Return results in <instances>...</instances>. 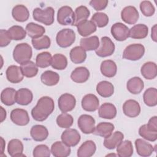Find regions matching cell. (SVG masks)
I'll use <instances>...</instances> for the list:
<instances>
[{"mask_svg":"<svg viewBox=\"0 0 157 157\" xmlns=\"http://www.w3.org/2000/svg\"><path fill=\"white\" fill-rule=\"evenodd\" d=\"M123 113L127 117L134 118L140 113V106L139 102L133 99H129L124 102L123 105Z\"/></svg>","mask_w":157,"mask_h":157,"instance_id":"5bb4252c","label":"cell"},{"mask_svg":"<svg viewBox=\"0 0 157 157\" xmlns=\"http://www.w3.org/2000/svg\"><path fill=\"white\" fill-rule=\"evenodd\" d=\"M30 134L32 139L35 141L42 142L47 138L48 136V131L44 126L36 124L31 128Z\"/></svg>","mask_w":157,"mask_h":157,"instance_id":"cb8c5ba5","label":"cell"},{"mask_svg":"<svg viewBox=\"0 0 157 157\" xmlns=\"http://www.w3.org/2000/svg\"><path fill=\"white\" fill-rule=\"evenodd\" d=\"M100 69L102 75L109 78L114 77L117 71L116 63L111 59L103 61L101 64Z\"/></svg>","mask_w":157,"mask_h":157,"instance_id":"f546056e","label":"cell"},{"mask_svg":"<svg viewBox=\"0 0 157 157\" xmlns=\"http://www.w3.org/2000/svg\"><path fill=\"white\" fill-rule=\"evenodd\" d=\"M6 110L2 107H1V123H2L6 119Z\"/></svg>","mask_w":157,"mask_h":157,"instance_id":"6f0895ef","label":"cell"},{"mask_svg":"<svg viewBox=\"0 0 157 157\" xmlns=\"http://www.w3.org/2000/svg\"><path fill=\"white\" fill-rule=\"evenodd\" d=\"M148 33V28L144 24H137L133 26L129 29V37L135 39L145 38Z\"/></svg>","mask_w":157,"mask_h":157,"instance_id":"f1b7e54d","label":"cell"},{"mask_svg":"<svg viewBox=\"0 0 157 157\" xmlns=\"http://www.w3.org/2000/svg\"><path fill=\"white\" fill-rule=\"evenodd\" d=\"M80 44L85 51H91L97 50L100 44L98 37L93 36L90 37L81 39Z\"/></svg>","mask_w":157,"mask_h":157,"instance_id":"74e56055","label":"cell"},{"mask_svg":"<svg viewBox=\"0 0 157 157\" xmlns=\"http://www.w3.org/2000/svg\"><path fill=\"white\" fill-rule=\"evenodd\" d=\"M55 10L52 7H47L44 9L36 8L33 12V18L45 25H51L54 21Z\"/></svg>","mask_w":157,"mask_h":157,"instance_id":"3957f363","label":"cell"},{"mask_svg":"<svg viewBox=\"0 0 157 157\" xmlns=\"http://www.w3.org/2000/svg\"><path fill=\"white\" fill-rule=\"evenodd\" d=\"M70 58L75 64L83 63L86 58V51L81 46H76L70 52Z\"/></svg>","mask_w":157,"mask_h":157,"instance_id":"e575fe53","label":"cell"},{"mask_svg":"<svg viewBox=\"0 0 157 157\" xmlns=\"http://www.w3.org/2000/svg\"><path fill=\"white\" fill-rule=\"evenodd\" d=\"M121 17L126 23L134 25L139 19V12L135 7L132 6H126L122 10Z\"/></svg>","mask_w":157,"mask_h":157,"instance_id":"4fadbf2b","label":"cell"},{"mask_svg":"<svg viewBox=\"0 0 157 157\" xmlns=\"http://www.w3.org/2000/svg\"><path fill=\"white\" fill-rule=\"evenodd\" d=\"M140 9L146 17L152 16L155 12V8L152 3L149 1H144L140 4Z\"/></svg>","mask_w":157,"mask_h":157,"instance_id":"f907efd6","label":"cell"},{"mask_svg":"<svg viewBox=\"0 0 157 157\" xmlns=\"http://www.w3.org/2000/svg\"><path fill=\"white\" fill-rule=\"evenodd\" d=\"M78 34L83 37H86L96 31V25L91 20H83L77 25Z\"/></svg>","mask_w":157,"mask_h":157,"instance_id":"d6986e66","label":"cell"},{"mask_svg":"<svg viewBox=\"0 0 157 157\" xmlns=\"http://www.w3.org/2000/svg\"><path fill=\"white\" fill-rule=\"evenodd\" d=\"M75 19V13L71 7L64 6L59 9L57 13V21L59 24L74 26Z\"/></svg>","mask_w":157,"mask_h":157,"instance_id":"8992f818","label":"cell"},{"mask_svg":"<svg viewBox=\"0 0 157 157\" xmlns=\"http://www.w3.org/2000/svg\"><path fill=\"white\" fill-rule=\"evenodd\" d=\"M7 151L12 157L26 156L23 154V145L18 139H12L9 141L7 145Z\"/></svg>","mask_w":157,"mask_h":157,"instance_id":"ffe728a7","label":"cell"},{"mask_svg":"<svg viewBox=\"0 0 157 157\" xmlns=\"http://www.w3.org/2000/svg\"><path fill=\"white\" fill-rule=\"evenodd\" d=\"M26 31L27 34L32 39H36L44 36L45 32L44 27L33 22L29 23L26 26Z\"/></svg>","mask_w":157,"mask_h":157,"instance_id":"d6a6232c","label":"cell"},{"mask_svg":"<svg viewBox=\"0 0 157 157\" xmlns=\"http://www.w3.org/2000/svg\"><path fill=\"white\" fill-rule=\"evenodd\" d=\"M20 67L23 75L28 78H31L36 76L38 72L37 66L31 61H28L21 64Z\"/></svg>","mask_w":157,"mask_h":157,"instance_id":"ab89813d","label":"cell"},{"mask_svg":"<svg viewBox=\"0 0 157 157\" xmlns=\"http://www.w3.org/2000/svg\"><path fill=\"white\" fill-rule=\"evenodd\" d=\"M140 72L143 77L147 80H152L156 77L157 66L155 63L148 61L143 64Z\"/></svg>","mask_w":157,"mask_h":157,"instance_id":"4dcf8cb0","label":"cell"},{"mask_svg":"<svg viewBox=\"0 0 157 157\" xmlns=\"http://www.w3.org/2000/svg\"><path fill=\"white\" fill-rule=\"evenodd\" d=\"M75 40V34L74 31L69 28L63 29L59 31L56 37L57 44L62 47L66 48L71 46Z\"/></svg>","mask_w":157,"mask_h":157,"instance_id":"5b68a950","label":"cell"},{"mask_svg":"<svg viewBox=\"0 0 157 157\" xmlns=\"http://www.w3.org/2000/svg\"><path fill=\"white\" fill-rule=\"evenodd\" d=\"M52 55L50 53L47 52L39 53L36 58V64L37 67L40 68H45L51 65Z\"/></svg>","mask_w":157,"mask_h":157,"instance_id":"ee69618b","label":"cell"},{"mask_svg":"<svg viewBox=\"0 0 157 157\" xmlns=\"http://www.w3.org/2000/svg\"><path fill=\"white\" fill-rule=\"evenodd\" d=\"M71 148L64 142L57 141L51 147V153L55 157H66L71 154Z\"/></svg>","mask_w":157,"mask_h":157,"instance_id":"ac0fdd59","label":"cell"},{"mask_svg":"<svg viewBox=\"0 0 157 157\" xmlns=\"http://www.w3.org/2000/svg\"><path fill=\"white\" fill-rule=\"evenodd\" d=\"M74 123L72 116L66 112L59 115L56 118V123L61 128H69Z\"/></svg>","mask_w":157,"mask_h":157,"instance_id":"f6af8a7d","label":"cell"},{"mask_svg":"<svg viewBox=\"0 0 157 157\" xmlns=\"http://www.w3.org/2000/svg\"><path fill=\"white\" fill-rule=\"evenodd\" d=\"M78 126L82 132L86 134H91L95 129V120L89 115L83 114L78 119Z\"/></svg>","mask_w":157,"mask_h":157,"instance_id":"ba28073f","label":"cell"},{"mask_svg":"<svg viewBox=\"0 0 157 157\" xmlns=\"http://www.w3.org/2000/svg\"><path fill=\"white\" fill-rule=\"evenodd\" d=\"M145 47L140 44H133L127 46L123 51V58L131 60L136 61L140 59L144 55Z\"/></svg>","mask_w":157,"mask_h":157,"instance_id":"277c9868","label":"cell"},{"mask_svg":"<svg viewBox=\"0 0 157 157\" xmlns=\"http://www.w3.org/2000/svg\"><path fill=\"white\" fill-rule=\"evenodd\" d=\"M139 134L141 137L148 141L155 142L157 139V132L150 131L148 128L147 124L139 128Z\"/></svg>","mask_w":157,"mask_h":157,"instance_id":"c3c4849f","label":"cell"},{"mask_svg":"<svg viewBox=\"0 0 157 157\" xmlns=\"http://www.w3.org/2000/svg\"><path fill=\"white\" fill-rule=\"evenodd\" d=\"M16 93L15 89L12 88H6L1 93V101L6 105L9 106L16 102Z\"/></svg>","mask_w":157,"mask_h":157,"instance_id":"d590c367","label":"cell"},{"mask_svg":"<svg viewBox=\"0 0 157 157\" xmlns=\"http://www.w3.org/2000/svg\"><path fill=\"white\" fill-rule=\"evenodd\" d=\"M144 103L149 106L153 107L157 104V90L155 88H149L145 90L143 95Z\"/></svg>","mask_w":157,"mask_h":157,"instance_id":"b9f144b4","label":"cell"},{"mask_svg":"<svg viewBox=\"0 0 157 157\" xmlns=\"http://www.w3.org/2000/svg\"><path fill=\"white\" fill-rule=\"evenodd\" d=\"M144 87L143 80L139 77H134L130 78L126 84L128 90L133 94H139Z\"/></svg>","mask_w":157,"mask_h":157,"instance_id":"1f68e13d","label":"cell"},{"mask_svg":"<svg viewBox=\"0 0 157 157\" xmlns=\"http://www.w3.org/2000/svg\"><path fill=\"white\" fill-rule=\"evenodd\" d=\"M12 121L18 126H25L29 122L28 112L22 109H15L10 113Z\"/></svg>","mask_w":157,"mask_h":157,"instance_id":"7c38bea8","label":"cell"},{"mask_svg":"<svg viewBox=\"0 0 157 157\" xmlns=\"http://www.w3.org/2000/svg\"><path fill=\"white\" fill-rule=\"evenodd\" d=\"M151 38L155 41L156 42V25H155L151 28Z\"/></svg>","mask_w":157,"mask_h":157,"instance_id":"9f6ffc18","label":"cell"},{"mask_svg":"<svg viewBox=\"0 0 157 157\" xmlns=\"http://www.w3.org/2000/svg\"><path fill=\"white\" fill-rule=\"evenodd\" d=\"M137 153L141 156H149L154 151V147L151 144L142 139H137L135 141Z\"/></svg>","mask_w":157,"mask_h":157,"instance_id":"e0dca14e","label":"cell"},{"mask_svg":"<svg viewBox=\"0 0 157 157\" xmlns=\"http://www.w3.org/2000/svg\"><path fill=\"white\" fill-rule=\"evenodd\" d=\"M75 22L74 26H77V25L83 20H86L90 14V12L89 9L85 6H78L75 9Z\"/></svg>","mask_w":157,"mask_h":157,"instance_id":"bcb514c9","label":"cell"},{"mask_svg":"<svg viewBox=\"0 0 157 157\" xmlns=\"http://www.w3.org/2000/svg\"><path fill=\"white\" fill-rule=\"evenodd\" d=\"M7 33L11 40H20L26 37V31L21 26L15 25L7 30Z\"/></svg>","mask_w":157,"mask_h":157,"instance_id":"60d3db41","label":"cell"},{"mask_svg":"<svg viewBox=\"0 0 157 157\" xmlns=\"http://www.w3.org/2000/svg\"><path fill=\"white\" fill-rule=\"evenodd\" d=\"M99 105V101L98 97L93 94H86L82 100V108L88 112H94Z\"/></svg>","mask_w":157,"mask_h":157,"instance_id":"9a60e30c","label":"cell"},{"mask_svg":"<svg viewBox=\"0 0 157 157\" xmlns=\"http://www.w3.org/2000/svg\"><path fill=\"white\" fill-rule=\"evenodd\" d=\"M147 125L150 131L157 132V117L154 116L150 118Z\"/></svg>","mask_w":157,"mask_h":157,"instance_id":"11a10c76","label":"cell"},{"mask_svg":"<svg viewBox=\"0 0 157 157\" xmlns=\"http://www.w3.org/2000/svg\"><path fill=\"white\" fill-rule=\"evenodd\" d=\"M91 21L94 23L96 26L103 28L109 23V17L107 14L102 12H96L91 17Z\"/></svg>","mask_w":157,"mask_h":157,"instance_id":"681fc988","label":"cell"},{"mask_svg":"<svg viewBox=\"0 0 157 157\" xmlns=\"http://www.w3.org/2000/svg\"><path fill=\"white\" fill-rule=\"evenodd\" d=\"M40 80L44 84L47 86H54L58 83L59 75L52 71H46L42 74Z\"/></svg>","mask_w":157,"mask_h":157,"instance_id":"f35d334b","label":"cell"},{"mask_svg":"<svg viewBox=\"0 0 157 157\" xmlns=\"http://www.w3.org/2000/svg\"><path fill=\"white\" fill-rule=\"evenodd\" d=\"M96 150V146L93 140H86L83 142L77 150L78 157H90Z\"/></svg>","mask_w":157,"mask_h":157,"instance_id":"484cf974","label":"cell"},{"mask_svg":"<svg viewBox=\"0 0 157 157\" xmlns=\"http://www.w3.org/2000/svg\"><path fill=\"white\" fill-rule=\"evenodd\" d=\"M114 128V125L111 123L101 122L96 126V127H95L93 133L95 135L105 138L112 134Z\"/></svg>","mask_w":157,"mask_h":157,"instance_id":"83f0119b","label":"cell"},{"mask_svg":"<svg viewBox=\"0 0 157 157\" xmlns=\"http://www.w3.org/2000/svg\"><path fill=\"white\" fill-rule=\"evenodd\" d=\"M58 107L62 112H67L72 110L76 104L75 97L69 93H64L59 98Z\"/></svg>","mask_w":157,"mask_h":157,"instance_id":"30bf717a","label":"cell"},{"mask_svg":"<svg viewBox=\"0 0 157 157\" xmlns=\"http://www.w3.org/2000/svg\"><path fill=\"white\" fill-rule=\"evenodd\" d=\"M33 98V94L31 90L22 88L17 91L16 102L20 105H26L30 104Z\"/></svg>","mask_w":157,"mask_h":157,"instance_id":"603a6c76","label":"cell"},{"mask_svg":"<svg viewBox=\"0 0 157 157\" xmlns=\"http://www.w3.org/2000/svg\"><path fill=\"white\" fill-rule=\"evenodd\" d=\"M54 109L53 99L48 96H43L38 100L36 105L32 109L31 115L35 120L43 121L53 112Z\"/></svg>","mask_w":157,"mask_h":157,"instance_id":"6da1fadb","label":"cell"},{"mask_svg":"<svg viewBox=\"0 0 157 157\" xmlns=\"http://www.w3.org/2000/svg\"><path fill=\"white\" fill-rule=\"evenodd\" d=\"M111 34L117 40L124 41L129 37V29L122 23H116L111 27Z\"/></svg>","mask_w":157,"mask_h":157,"instance_id":"9c48e42d","label":"cell"},{"mask_svg":"<svg viewBox=\"0 0 157 157\" xmlns=\"http://www.w3.org/2000/svg\"><path fill=\"white\" fill-rule=\"evenodd\" d=\"M13 18L17 21L24 22L26 21L29 17V12L26 6L18 4L13 7L12 10Z\"/></svg>","mask_w":157,"mask_h":157,"instance_id":"4316f807","label":"cell"},{"mask_svg":"<svg viewBox=\"0 0 157 157\" xmlns=\"http://www.w3.org/2000/svg\"><path fill=\"white\" fill-rule=\"evenodd\" d=\"M33 47L36 50L46 49L50 47L51 40L48 36H42L40 37L33 39L31 40Z\"/></svg>","mask_w":157,"mask_h":157,"instance_id":"7dc6e473","label":"cell"},{"mask_svg":"<svg viewBox=\"0 0 157 157\" xmlns=\"http://www.w3.org/2000/svg\"><path fill=\"white\" fill-rule=\"evenodd\" d=\"M89 77L90 72L88 69L83 66L76 67L71 74L72 80L78 83L85 82L88 80Z\"/></svg>","mask_w":157,"mask_h":157,"instance_id":"44dd1931","label":"cell"},{"mask_svg":"<svg viewBox=\"0 0 157 157\" xmlns=\"http://www.w3.org/2000/svg\"><path fill=\"white\" fill-rule=\"evenodd\" d=\"M51 66L57 70H63L67 66V58L60 53L55 54L52 59Z\"/></svg>","mask_w":157,"mask_h":157,"instance_id":"7bdbcfd3","label":"cell"},{"mask_svg":"<svg viewBox=\"0 0 157 157\" xmlns=\"http://www.w3.org/2000/svg\"><path fill=\"white\" fill-rule=\"evenodd\" d=\"M50 152L48 146L44 144L37 145L33 150V156L34 157H49Z\"/></svg>","mask_w":157,"mask_h":157,"instance_id":"816d5d0a","label":"cell"},{"mask_svg":"<svg viewBox=\"0 0 157 157\" xmlns=\"http://www.w3.org/2000/svg\"><path fill=\"white\" fill-rule=\"evenodd\" d=\"M115 48V44L112 40L109 37L104 36L101 39L99 46L95 50V52L100 57H107L113 53Z\"/></svg>","mask_w":157,"mask_h":157,"instance_id":"52a82bcc","label":"cell"},{"mask_svg":"<svg viewBox=\"0 0 157 157\" xmlns=\"http://www.w3.org/2000/svg\"><path fill=\"white\" fill-rule=\"evenodd\" d=\"M117 152L118 156L130 157L133 154V147L130 140L121 141L117 147Z\"/></svg>","mask_w":157,"mask_h":157,"instance_id":"8d00e7d4","label":"cell"},{"mask_svg":"<svg viewBox=\"0 0 157 157\" xmlns=\"http://www.w3.org/2000/svg\"><path fill=\"white\" fill-rule=\"evenodd\" d=\"M107 0H92L90 2V5L93 7L96 10H102L104 9L107 4Z\"/></svg>","mask_w":157,"mask_h":157,"instance_id":"f5cc1de1","label":"cell"},{"mask_svg":"<svg viewBox=\"0 0 157 157\" xmlns=\"http://www.w3.org/2000/svg\"><path fill=\"white\" fill-rule=\"evenodd\" d=\"M96 91L103 98L110 97L114 92L113 85L108 81H101L96 86Z\"/></svg>","mask_w":157,"mask_h":157,"instance_id":"836d02e7","label":"cell"},{"mask_svg":"<svg viewBox=\"0 0 157 157\" xmlns=\"http://www.w3.org/2000/svg\"><path fill=\"white\" fill-rule=\"evenodd\" d=\"M61 139L62 142L67 146L74 147L78 144L81 137L76 129L69 128L63 132Z\"/></svg>","mask_w":157,"mask_h":157,"instance_id":"8fae6325","label":"cell"},{"mask_svg":"<svg viewBox=\"0 0 157 157\" xmlns=\"http://www.w3.org/2000/svg\"><path fill=\"white\" fill-rule=\"evenodd\" d=\"M6 78L9 82L12 83H18L23 79V74L21 67L16 65L9 66L6 72Z\"/></svg>","mask_w":157,"mask_h":157,"instance_id":"2e32d148","label":"cell"},{"mask_svg":"<svg viewBox=\"0 0 157 157\" xmlns=\"http://www.w3.org/2000/svg\"><path fill=\"white\" fill-rule=\"evenodd\" d=\"M1 156H2V155L4 153V147H5L6 143H5V141H4V139L2 137H1Z\"/></svg>","mask_w":157,"mask_h":157,"instance_id":"680465c9","label":"cell"},{"mask_svg":"<svg viewBox=\"0 0 157 157\" xmlns=\"http://www.w3.org/2000/svg\"><path fill=\"white\" fill-rule=\"evenodd\" d=\"M11 39L9 36L7 31L1 29L0 31V46L1 47H6L10 43Z\"/></svg>","mask_w":157,"mask_h":157,"instance_id":"db71d44e","label":"cell"},{"mask_svg":"<svg viewBox=\"0 0 157 157\" xmlns=\"http://www.w3.org/2000/svg\"><path fill=\"white\" fill-rule=\"evenodd\" d=\"M32 55L33 51L31 47L27 43L17 44L13 51L14 60L20 64L30 61Z\"/></svg>","mask_w":157,"mask_h":157,"instance_id":"7a4b0ae2","label":"cell"},{"mask_svg":"<svg viewBox=\"0 0 157 157\" xmlns=\"http://www.w3.org/2000/svg\"><path fill=\"white\" fill-rule=\"evenodd\" d=\"M98 114L99 117L105 119H113L117 115V109L111 103H104L99 108Z\"/></svg>","mask_w":157,"mask_h":157,"instance_id":"7402d4cb","label":"cell"},{"mask_svg":"<svg viewBox=\"0 0 157 157\" xmlns=\"http://www.w3.org/2000/svg\"><path fill=\"white\" fill-rule=\"evenodd\" d=\"M123 134L120 131H115L110 136L105 137L104 140V145L106 148L112 150L115 148L119 144L123 141Z\"/></svg>","mask_w":157,"mask_h":157,"instance_id":"d4e9b609","label":"cell"}]
</instances>
